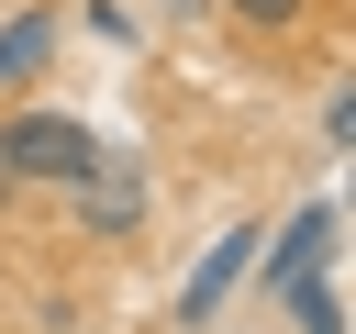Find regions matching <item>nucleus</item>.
<instances>
[{"label": "nucleus", "mask_w": 356, "mask_h": 334, "mask_svg": "<svg viewBox=\"0 0 356 334\" xmlns=\"http://www.w3.org/2000/svg\"><path fill=\"white\" fill-rule=\"evenodd\" d=\"M334 234H345V212H334V200H312V212H300V223H289V234L267 245V301H278L289 278H312V267H334Z\"/></svg>", "instance_id": "nucleus-2"}, {"label": "nucleus", "mask_w": 356, "mask_h": 334, "mask_svg": "<svg viewBox=\"0 0 356 334\" xmlns=\"http://www.w3.org/2000/svg\"><path fill=\"white\" fill-rule=\"evenodd\" d=\"M100 156H111V145H100L89 122H67V111H11V134H0V167H11V178H67V189H78Z\"/></svg>", "instance_id": "nucleus-1"}, {"label": "nucleus", "mask_w": 356, "mask_h": 334, "mask_svg": "<svg viewBox=\"0 0 356 334\" xmlns=\"http://www.w3.org/2000/svg\"><path fill=\"white\" fill-rule=\"evenodd\" d=\"M245 256H256V223L211 234V256H200V267H189V289H178V323H211V312H222V289L245 278Z\"/></svg>", "instance_id": "nucleus-3"}, {"label": "nucleus", "mask_w": 356, "mask_h": 334, "mask_svg": "<svg viewBox=\"0 0 356 334\" xmlns=\"http://www.w3.org/2000/svg\"><path fill=\"white\" fill-rule=\"evenodd\" d=\"M222 11H234L245 33H289V22H300V0H222Z\"/></svg>", "instance_id": "nucleus-7"}, {"label": "nucleus", "mask_w": 356, "mask_h": 334, "mask_svg": "<svg viewBox=\"0 0 356 334\" xmlns=\"http://www.w3.org/2000/svg\"><path fill=\"white\" fill-rule=\"evenodd\" d=\"M78 212H89V234H134V223H145V178H134L122 156H100V167L78 178Z\"/></svg>", "instance_id": "nucleus-4"}, {"label": "nucleus", "mask_w": 356, "mask_h": 334, "mask_svg": "<svg viewBox=\"0 0 356 334\" xmlns=\"http://www.w3.org/2000/svg\"><path fill=\"white\" fill-rule=\"evenodd\" d=\"M44 45H56V22H44V11H11V22H0V89H11V78H33V67H44Z\"/></svg>", "instance_id": "nucleus-6"}, {"label": "nucleus", "mask_w": 356, "mask_h": 334, "mask_svg": "<svg viewBox=\"0 0 356 334\" xmlns=\"http://www.w3.org/2000/svg\"><path fill=\"white\" fill-rule=\"evenodd\" d=\"M278 301H289V334H345V301H334V267H312V278H289Z\"/></svg>", "instance_id": "nucleus-5"}]
</instances>
